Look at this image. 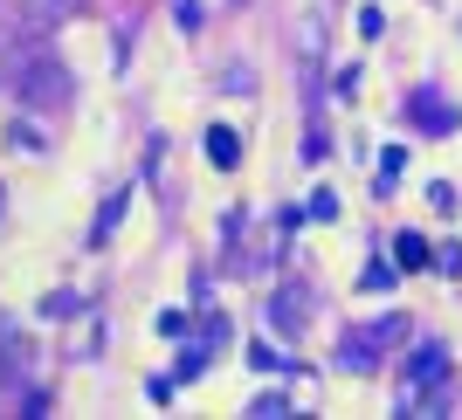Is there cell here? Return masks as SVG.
Wrapping results in <instances>:
<instances>
[{
    "mask_svg": "<svg viewBox=\"0 0 462 420\" xmlns=\"http://www.w3.org/2000/svg\"><path fill=\"white\" fill-rule=\"evenodd\" d=\"M442 386H448V352L442 344H421L414 359H407V379H401V406H442Z\"/></svg>",
    "mask_w": 462,
    "mask_h": 420,
    "instance_id": "obj_1",
    "label": "cell"
},
{
    "mask_svg": "<svg viewBox=\"0 0 462 420\" xmlns=\"http://www.w3.org/2000/svg\"><path fill=\"white\" fill-rule=\"evenodd\" d=\"M208 159H214V166H235V159H242V145H235L228 124H214V132H208Z\"/></svg>",
    "mask_w": 462,
    "mask_h": 420,
    "instance_id": "obj_4",
    "label": "cell"
},
{
    "mask_svg": "<svg viewBox=\"0 0 462 420\" xmlns=\"http://www.w3.org/2000/svg\"><path fill=\"white\" fill-rule=\"evenodd\" d=\"M401 338H407V317H380V324L352 331V338L338 344V359H346L352 372H366V365H380V352H386V344H401Z\"/></svg>",
    "mask_w": 462,
    "mask_h": 420,
    "instance_id": "obj_2",
    "label": "cell"
},
{
    "mask_svg": "<svg viewBox=\"0 0 462 420\" xmlns=\"http://www.w3.org/2000/svg\"><path fill=\"white\" fill-rule=\"evenodd\" d=\"M42 310H49V317H77V297H69V289H56V297H49Z\"/></svg>",
    "mask_w": 462,
    "mask_h": 420,
    "instance_id": "obj_10",
    "label": "cell"
},
{
    "mask_svg": "<svg viewBox=\"0 0 462 420\" xmlns=\"http://www.w3.org/2000/svg\"><path fill=\"white\" fill-rule=\"evenodd\" d=\"M393 269H428V242L421 234H401V242H393Z\"/></svg>",
    "mask_w": 462,
    "mask_h": 420,
    "instance_id": "obj_5",
    "label": "cell"
},
{
    "mask_svg": "<svg viewBox=\"0 0 462 420\" xmlns=\"http://www.w3.org/2000/svg\"><path fill=\"white\" fill-rule=\"evenodd\" d=\"M21 145V152H42V145H49V138H42V124H14V132H7Z\"/></svg>",
    "mask_w": 462,
    "mask_h": 420,
    "instance_id": "obj_8",
    "label": "cell"
},
{
    "mask_svg": "<svg viewBox=\"0 0 462 420\" xmlns=\"http://www.w3.org/2000/svg\"><path fill=\"white\" fill-rule=\"evenodd\" d=\"M414 117H421V124H435V132H448V124H456V111H448V104H435V96H414Z\"/></svg>",
    "mask_w": 462,
    "mask_h": 420,
    "instance_id": "obj_6",
    "label": "cell"
},
{
    "mask_svg": "<svg viewBox=\"0 0 462 420\" xmlns=\"http://www.w3.org/2000/svg\"><path fill=\"white\" fill-rule=\"evenodd\" d=\"M249 365H255V372H283V352H270V344H255V352H249Z\"/></svg>",
    "mask_w": 462,
    "mask_h": 420,
    "instance_id": "obj_7",
    "label": "cell"
},
{
    "mask_svg": "<svg viewBox=\"0 0 462 420\" xmlns=\"http://www.w3.org/2000/svg\"><path fill=\"white\" fill-rule=\"evenodd\" d=\"M125 200H132V193H104V214H97L90 242H111V228H117V221H125Z\"/></svg>",
    "mask_w": 462,
    "mask_h": 420,
    "instance_id": "obj_3",
    "label": "cell"
},
{
    "mask_svg": "<svg viewBox=\"0 0 462 420\" xmlns=\"http://www.w3.org/2000/svg\"><path fill=\"white\" fill-rule=\"evenodd\" d=\"M255 414H263V420H283L290 400H283V393H263V400H255Z\"/></svg>",
    "mask_w": 462,
    "mask_h": 420,
    "instance_id": "obj_9",
    "label": "cell"
}]
</instances>
